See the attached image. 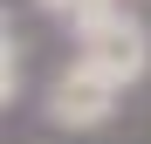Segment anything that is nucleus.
Wrapping results in <instances>:
<instances>
[{"label": "nucleus", "mask_w": 151, "mask_h": 144, "mask_svg": "<svg viewBox=\"0 0 151 144\" xmlns=\"http://www.w3.org/2000/svg\"><path fill=\"white\" fill-rule=\"evenodd\" d=\"M76 62H89L96 76H110L117 89H137L151 76V28L117 0V7L76 21Z\"/></svg>", "instance_id": "f257e3e1"}, {"label": "nucleus", "mask_w": 151, "mask_h": 144, "mask_svg": "<svg viewBox=\"0 0 151 144\" xmlns=\"http://www.w3.org/2000/svg\"><path fill=\"white\" fill-rule=\"evenodd\" d=\"M117 103H124V89H117L110 76H96L89 62H62L55 76H48V96H41V117H48L55 130L83 137V130H103L110 117H117Z\"/></svg>", "instance_id": "f03ea898"}, {"label": "nucleus", "mask_w": 151, "mask_h": 144, "mask_svg": "<svg viewBox=\"0 0 151 144\" xmlns=\"http://www.w3.org/2000/svg\"><path fill=\"white\" fill-rule=\"evenodd\" d=\"M14 96H21V34L7 21L0 28V110H14Z\"/></svg>", "instance_id": "7ed1b4c3"}, {"label": "nucleus", "mask_w": 151, "mask_h": 144, "mask_svg": "<svg viewBox=\"0 0 151 144\" xmlns=\"http://www.w3.org/2000/svg\"><path fill=\"white\" fill-rule=\"evenodd\" d=\"M35 7H41V14H55V21H69V28H76V21H89V14H103V7H117V0H35Z\"/></svg>", "instance_id": "20e7f679"}]
</instances>
